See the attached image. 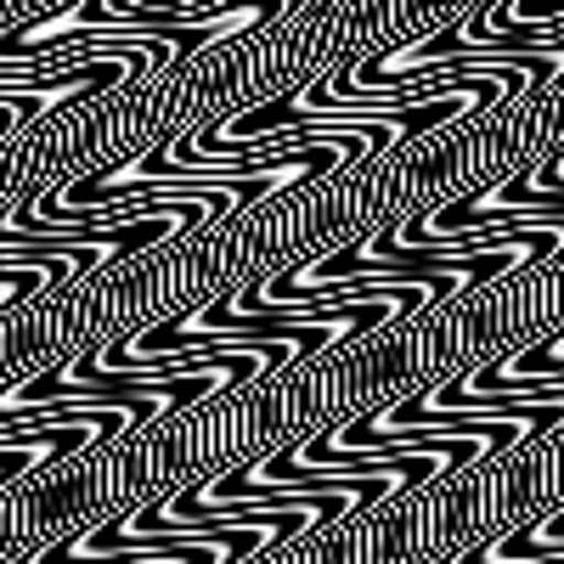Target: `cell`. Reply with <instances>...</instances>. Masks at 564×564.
Segmentation results:
<instances>
[{"mask_svg": "<svg viewBox=\"0 0 564 564\" xmlns=\"http://www.w3.org/2000/svg\"><path fill=\"white\" fill-rule=\"evenodd\" d=\"M558 153L564 141L547 108L536 97H502L497 108H475L327 175L276 186L153 249L119 254L68 282H45L29 300L0 305V401L45 372L102 356L108 345H130L148 327L193 322L243 289L300 276L339 249L401 231L406 220L497 193L502 181L536 175Z\"/></svg>", "mask_w": 564, "mask_h": 564, "instance_id": "1", "label": "cell"}]
</instances>
